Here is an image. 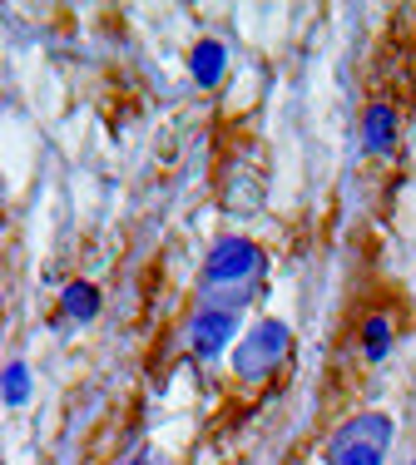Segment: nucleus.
I'll return each instance as SVG.
<instances>
[{
    "label": "nucleus",
    "instance_id": "f257e3e1",
    "mask_svg": "<svg viewBox=\"0 0 416 465\" xmlns=\"http://www.w3.org/2000/svg\"><path fill=\"white\" fill-rule=\"evenodd\" d=\"M282 351H288V327L262 322V327L248 331V341L238 347V371L243 376H268L282 361Z\"/></svg>",
    "mask_w": 416,
    "mask_h": 465
},
{
    "label": "nucleus",
    "instance_id": "f03ea898",
    "mask_svg": "<svg viewBox=\"0 0 416 465\" xmlns=\"http://www.w3.org/2000/svg\"><path fill=\"white\" fill-rule=\"evenodd\" d=\"M258 248L248 238H223L213 252H208V278L213 282H238V278H248V272L258 268Z\"/></svg>",
    "mask_w": 416,
    "mask_h": 465
},
{
    "label": "nucleus",
    "instance_id": "7ed1b4c3",
    "mask_svg": "<svg viewBox=\"0 0 416 465\" xmlns=\"http://www.w3.org/2000/svg\"><path fill=\"white\" fill-rule=\"evenodd\" d=\"M228 337H233V312H218V307H208L199 312V322H193L189 341L199 357H218V347H228Z\"/></svg>",
    "mask_w": 416,
    "mask_h": 465
},
{
    "label": "nucleus",
    "instance_id": "20e7f679",
    "mask_svg": "<svg viewBox=\"0 0 416 465\" xmlns=\"http://www.w3.org/2000/svg\"><path fill=\"white\" fill-rule=\"evenodd\" d=\"M189 64H193V80L199 84H218L223 80V64H228V50L218 45V40H199L189 54Z\"/></svg>",
    "mask_w": 416,
    "mask_h": 465
},
{
    "label": "nucleus",
    "instance_id": "39448f33",
    "mask_svg": "<svg viewBox=\"0 0 416 465\" xmlns=\"http://www.w3.org/2000/svg\"><path fill=\"white\" fill-rule=\"evenodd\" d=\"M391 143H397V114H391L387 104H371L367 109V149L381 153V149H391Z\"/></svg>",
    "mask_w": 416,
    "mask_h": 465
},
{
    "label": "nucleus",
    "instance_id": "423d86ee",
    "mask_svg": "<svg viewBox=\"0 0 416 465\" xmlns=\"http://www.w3.org/2000/svg\"><path fill=\"white\" fill-rule=\"evenodd\" d=\"M94 312H100V287H90V282H70V287H64V317L90 322Z\"/></svg>",
    "mask_w": 416,
    "mask_h": 465
},
{
    "label": "nucleus",
    "instance_id": "0eeeda50",
    "mask_svg": "<svg viewBox=\"0 0 416 465\" xmlns=\"http://www.w3.org/2000/svg\"><path fill=\"white\" fill-rule=\"evenodd\" d=\"M332 465H381V446L377 440H332Z\"/></svg>",
    "mask_w": 416,
    "mask_h": 465
},
{
    "label": "nucleus",
    "instance_id": "6e6552de",
    "mask_svg": "<svg viewBox=\"0 0 416 465\" xmlns=\"http://www.w3.org/2000/svg\"><path fill=\"white\" fill-rule=\"evenodd\" d=\"M362 351L371 361H381L391 351V327H387V317H371V322L362 327Z\"/></svg>",
    "mask_w": 416,
    "mask_h": 465
},
{
    "label": "nucleus",
    "instance_id": "1a4fd4ad",
    "mask_svg": "<svg viewBox=\"0 0 416 465\" xmlns=\"http://www.w3.org/2000/svg\"><path fill=\"white\" fill-rule=\"evenodd\" d=\"M20 401H30V371L20 361H10L5 367V406H20Z\"/></svg>",
    "mask_w": 416,
    "mask_h": 465
},
{
    "label": "nucleus",
    "instance_id": "9d476101",
    "mask_svg": "<svg viewBox=\"0 0 416 465\" xmlns=\"http://www.w3.org/2000/svg\"><path fill=\"white\" fill-rule=\"evenodd\" d=\"M134 465H149V460H134Z\"/></svg>",
    "mask_w": 416,
    "mask_h": 465
}]
</instances>
